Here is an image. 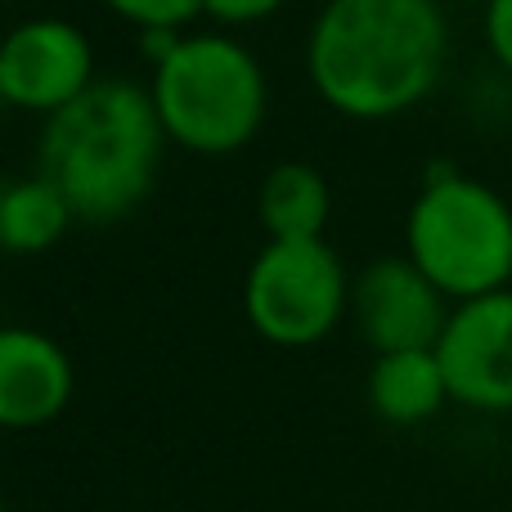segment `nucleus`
Masks as SVG:
<instances>
[{
  "instance_id": "nucleus-1",
  "label": "nucleus",
  "mask_w": 512,
  "mask_h": 512,
  "mask_svg": "<svg viewBox=\"0 0 512 512\" xmlns=\"http://www.w3.org/2000/svg\"><path fill=\"white\" fill-rule=\"evenodd\" d=\"M445 45L436 0H328L306 36V77L333 113L387 122L436 90Z\"/></svg>"
},
{
  "instance_id": "nucleus-2",
  "label": "nucleus",
  "mask_w": 512,
  "mask_h": 512,
  "mask_svg": "<svg viewBox=\"0 0 512 512\" xmlns=\"http://www.w3.org/2000/svg\"><path fill=\"white\" fill-rule=\"evenodd\" d=\"M158 104L126 77H104L45 117L36 171L59 185L81 225H113L149 198L162 162Z\"/></svg>"
},
{
  "instance_id": "nucleus-3",
  "label": "nucleus",
  "mask_w": 512,
  "mask_h": 512,
  "mask_svg": "<svg viewBox=\"0 0 512 512\" xmlns=\"http://www.w3.org/2000/svg\"><path fill=\"white\" fill-rule=\"evenodd\" d=\"M149 95L167 140L203 158L248 149L270 108V86L256 54L225 32L180 36L153 63Z\"/></svg>"
},
{
  "instance_id": "nucleus-4",
  "label": "nucleus",
  "mask_w": 512,
  "mask_h": 512,
  "mask_svg": "<svg viewBox=\"0 0 512 512\" xmlns=\"http://www.w3.org/2000/svg\"><path fill=\"white\" fill-rule=\"evenodd\" d=\"M405 256L454 301L508 288L512 207L486 180L463 171H427L405 216Z\"/></svg>"
},
{
  "instance_id": "nucleus-5",
  "label": "nucleus",
  "mask_w": 512,
  "mask_h": 512,
  "mask_svg": "<svg viewBox=\"0 0 512 512\" xmlns=\"http://www.w3.org/2000/svg\"><path fill=\"white\" fill-rule=\"evenodd\" d=\"M351 283L324 239H265L243 279V315L270 346H315L351 310Z\"/></svg>"
},
{
  "instance_id": "nucleus-6",
  "label": "nucleus",
  "mask_w": 512,
  "mask_h": 512,
  "mask_svg": "<svg viewBox=\"0 0 512 512\" xmlns=\"http://www.w3.org/2000/svg\"><path fill=\"white\" fill-rule=\"evenodd\" d=\"M95 81V45L68 18H27L0 45V99L18 113L50 117Z\"/></svg>"
},
{
  "instance_id": "nucleus-7",
  "label": "nucleus",
  "mask_w": 512,
  "mask_h": 512,
  "mask_svg": "<svg viewBox=\"0 0 512 512\" xmlns=\"http://www.w3.org/2000/svg\"><path fill=\"white\" fill-rule=\"evenodd\" d=\"M436 360L450 382V400L481 414L512 409V288L459 301L450 310Z\"/></svg>"
},
{
  "instance_id": "nucleus-8",
  "label": "nucleus",
  "mask_w": 512,
  "mask_h": 512,
  "mask_svg": "<svg viewBox=\"0 0 512 512\" xmlns=\"http://www.w3.org/2000/svg\"><path fill=\"white\" fill-rule=\"evenodd\" d=\"M445 292L409 256H378L351 283V319L378 355L436 351L450 310Z\"/></svg>"
},
{
  "instance_id": "nucleus-9",
  "label": "nucleus",
  "mask_w": 512,
  "mask_h": 512,
  "mask_svg": "<svg viewBox=\"0 0 512 512\" xmlns=\"http://www.w3.org/2000/svg\"><path fill=\"white\" fill-rule=\"evenodd\" d=\"M77 373L54 337L36 328H5L0 333V423L9 432L45 427L72 405Z\"/></svg>"
},
{
  "instance_id": "nucleus-10",
  "label": "nucleus",
  "mask_w": 512,
  "mask_h": 512,
  "mask_svg": "<svg viewBox=\"0 0 512 512\" xmlns=\"http://www.w3.org/2000/svg\"><path fill=\"white\" fill-rule=\"evenodd\" d=\"M450 400V382L436 351H391L369 369V405L382 423L414 427L441 414Z\"/></svg>"
},
{
  "instance_id": "nucleus-11",
  "label": "nucleus",
  "mask_w": 512,
  "mask_h": 512,
  "mask_svg": "<svg viewBox=\"0 0 512 512\" xmlns=\"http://www.w3.org/2000/svg\"><path fill=\"white\" fill-rule=\"evenodd\" d=\"M333 216V189L310 162H279L256 189V221L265 239H324Z\"/></svg>"
},
{
  "instance_id": "nucleus-12",
  "label": "nucleus",
  "mask_w": 512,
  "mask_h": 512,
  "mask_svg": "<svg viewBox=\"0 0 512 512\" xmlns=\"http://www.w3.org/2000/svg\"><path fill=\"white\" fill-rule=\"evenodd\" d=\"M72 221H77L72 203L41 171L36 176H18L0 189V243H5V252L14 256L50 252L72 230Z\"/></svg>"
},
{
  "instance_id": "nucleus-13",
  "label": "nucleus",
  "mask_w": 512,
  "mask_h": 512,
  "mask_svg": "<svg viewBox=\"0 0 512 512\" xmlns=\"http://www.w3.org/2000/svg\"><path fill=\"white\" fill-rule=\"evenodd\" d=\"M104 5L140 32H180L207 14V0H104Z\"/></svg>"
},
{
  "instance_id": "nucleus-14",
  "label": "nucleus",
  "mask_w": 512,
  "mask_h": 512,
  "mask_svg": "<svg viewBox=\"0 0 512 512\" xmlns=\"http://www.w3.org/2000/svg\"><path fill=\"white\" fill-rule=\"evenodd\" d=\"M486 45L495 63L512 77V0H486V18H481Z\"/></svg>"
},
{
  "instance_id": "nucleus-15",
  "label": "nucleus",
  "mask_w": 512,
  "mask_h": 512,
  "mask_svg": "<svg viewBox=\"0 0 512 512\" xmlns=\"http://www.w3.org/2000/svg\"><path fill=\"white\" fill-rule=\"evenodd\" d=\"M288 0H207V18L225 27H243V23H261V18L279 14Z\"/></svg>"
}]
</instances>
